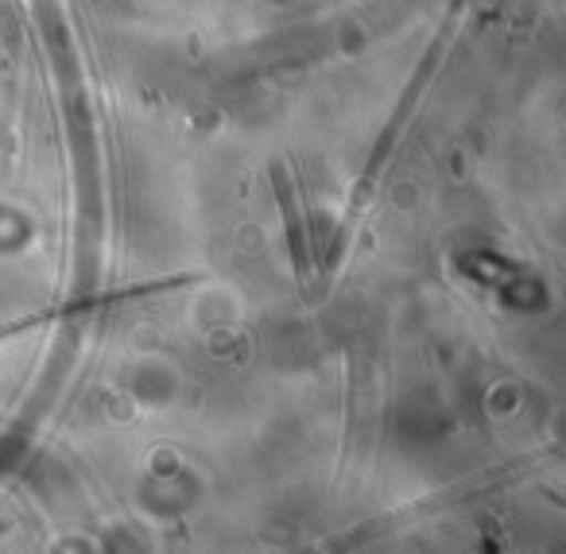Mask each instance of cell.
Segmentation results:
<instances>
[{"instance_id": "6da1fadb", "label": "cell", "mask_w": 566, "mask_h": 554, "mask_svg": "<svg viewBox=\"0 0 566 554\" xmlns=\"http://www.w3.org/2000/svg\"><path fill=\"white\" fill-rule=\"evenodd\" d=\"M275 190H280V206H283V218H287V229H292V249H295V268H300L303 275V233H300V218H295V202H292V190L283 187V175L280 167H275Z\"/></svg>"}]
</instances>
